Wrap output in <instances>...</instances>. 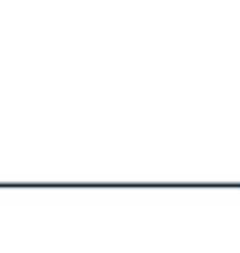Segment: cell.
<instances>
[]
</instances>
